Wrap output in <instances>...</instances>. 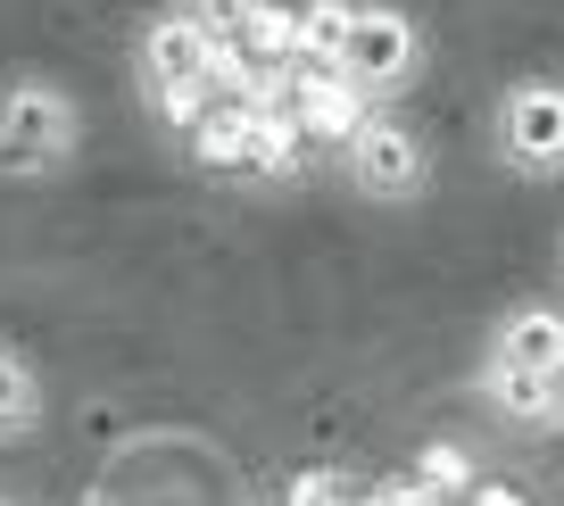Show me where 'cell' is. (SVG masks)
<instances>
[{
    "mask_svg": "<svg viewBox=\"0 0 564 506\" xmlns=\"http://www.w3.org/2000/svg\"><path fill=\"white\" fill-rule=\"evenodd\" d=\"M465 506H531V498L514 482H474V489H465Z\"/></svg>",
    "mask_w": 564,
    "mask_h": 506,
    "instance_id": "ac0fdd59",
    "label": "cell"
},
{
    "mask_svg": "<svg viewBox=\"0 0 564 506\" xmlns=\"http://www.w3.org/2000/svg\"><path fill=\"white\" fill-rule=\"evenodd\" d=\"M183 9L199 18V34H208V42H232L249 18H258V0H183Z\"/></svg>",
    "mask_w": 564,
    "mask_h": 506,
    "instance_id": "2e32d148",
    "label": "cell"
},
{
    "mask_svg": "<svg viewBox=\"0 0 564 506\" xmlns=\"http://www.w3.org/2000/svg\"><path fill=\"white\" fill-rule=\"evenodd\" d=\"M42 416H51V383H42V366L0 332V449L25 432H42Z\"/></svg>",
    "mask_w": 564,
    "mask_h": 506,
    "instance_id": "9c48e42d",
    "label": "cell"
},
{
    "mask_svg": "<svg viewBox=\"0 0 564 506\" xmlns=\"http://www.w3.org/2000/svg\"><path fill=\"white\" fill-rule=\"evenodd\" d=\"M133 75H141V100H150V117L159 125H192L199 108L216 100V42L199 34L192 9H159V18H141L133 34Z\"/></svg>",
    "mask_w": 564,
    "mask_h": 506,
    "instance_id": "7a4b0ae2",
    "label": "cell"
},
{
    "mask_svg": "<svg viewBox=\"0 0 564 506\" xmlns=\"http://www.w3.org/2000/svg\"><path fill=\"white\" fill-rule=\"evenodd\" d=\"M357 0H300L291 9V67H333Z\"/></svg>",
    "mask_w": 564,
    "mask_h": 506,
    "instance_id": "7c38bea8",
    "label": "cell"
},
{
    "mask_svg": "<svg viewBox=\"0 0 564 506\" xmlns=\"http://www.w3.org/2000/svg\"><path fill=\"white\" fill-rule=\"evenodd\" d=\"M540 383H547V432H564V357L540 374Z\"/></svg>",
    "mask_w": 564,
    "mask_h": 506,
    "instance_id": "d6986e66",
    "label": "cell"
},
{
    "mask_svg": "<svg viewBox=\"0 0 564 506\" xmlns=\"http://www.w3.org/2000/svg\"><path fill=\"white\" fill-rule=\"evenodd\" d=\"M0 506H18V498H0Z\"/></svg>",
    "mask_w": 564,
    "mask_h": 506,
    "instance_id": "7402d4cb",
    "label": "cell"
},
{
    "mask_svg": "<svg viewBox=\"0 0 564 506\" xmlns=\"http://www.w3.org/2000/svg\"><path fill=\"white\" fill-rule=\"evenodd\" d=\"M307 166H316V150H307L300 117H291V108H249V125H241V183H300Z\"/></svg>",
    "mask_w": 564,
    "mask_h": 506,
    "instance_id": "52a82bcc",
    "label": "cell"
},
{
    "mask_svg": "<svg viewBox=\"0 0 564 506\" xmlns=\"http://www.w3.org/2000/svg\"><path fill=\"white\" fill-rule=\"evenodd\" d=\"M474 399L490 407L498 423H514V432H547V383L523 366H498V357H481L474 366Z\"/></svg>",
    "mask_w": 564,
    "mask_h": 506,
    "instance_id": "30bf717a",
    "label": "cell"
},
{
    "mask_svg": "<svg viewBox=\"0 0 564 506\" xmlns=\"http://www.w3.org/2000/svg\"><path fill=\"white\" fill-rule=\"evenodd\" d=\"M349 506H357V498H349Z\"/></svg>",
    "mask_w": 564,
    "mask_h": 506,
    "instance_id": "cb8c5ba5",
    "label": "cell"
},
{
    "mask_svg": "<svg viewBox=\"0 0 564 506\" xmlns=\"http://www.w3.org/2000/svg\"><path fill=\"white\" fill-rule=\"evenodd\" d=\"M265 506H274V498H265Z\"/></svg>",
    "mask_w": 564,
    "mask_h": 506,
    "instance_id": "603a6c76",
    "label": "cell"
},
{
    "mask_svg": "<svg viewBox=\"0 0 564 506\" xmlns=\"http://www.w3.org/2000/svg\"><path fill=\"white\" fill-rule=\"evenodd\" d=\"M423 58H432V51H423V25L406 18L399 0H357L333 67L349 75V84L366 91V100H399V91H415Z\"/></svg>",
    "mask_w": 564,
    "mask_h": 506,
    "instance_id": "5b68a950",
    "label": "cell"
},
{
    "mask_svg": "<svg viewBox=\"0 0 564 506\" xmlns=\"http://www.w3.org/2000/svg\"><path fill=\"white\" fill-rule=\"evenodd\" d=\"M481 357L523 366V374H547L564 357V308H556V299H523V308H507L490 324V349H481Z\"/></svg>",
    "mask_w": 564,
    "mask_h": 506,
    "instance_id": "ba28073f",
    "label": "cell"
},
{
    "mask_svg": "<svg viewBox=\"0 0 564 506\" xmlns=\"http://www.w3.org/2000/svg\"><path fill=\"white\" fill-rule=\"evenodd\" d=\"M406 473H415V482L423 489H432V498H465V489H474L481 482V465H474V449H457V440H423V449H415V465H406Z\"/></svg>",
    "mask_w": 564,
    "mask_h": 506,
    "instance_id": "4fadbf2b",
    "label": "cell"
},
{
    "mask_svg": "<svg viewBox=\"0 0 564 506\" xmlns=\"http://www.w3.org/2000/svg\"><path fill=\"white\" fill-rule=\"evenodd\" d=\"M556 282H564V233H556Z\"/></svg>",
    "mask_w": 564,
    "mask_h": 506,
    "instance_id": "44dd1931",
    "label": "cell"
},
{
    "mask_svg": "<svg viewBox=\"0 0 564 506\" xmlns=\"http://www.w3.org/2000/svg\"><path fill=\"white\" fill-rule=\"evenodd\" d=\"M333 166H340V183H349L357 200H373V208H415V200L432 192V150H423V133L390 100H373L366 117H357V133L333 150Z\"/></svg>",
    "mask_w": 564,
    "mask_h": 506,
    "instance_id": "3957f363",
    "label": "cell"
},
{
    "mask_svg": "<svg viewBox=\"0 0 564 506\" xmlns=\"http://www.w3.org/2000/svg\"><path fill=\"white\" fill-rule=\"evenodd\" d=\"M366 91L349 84L340 67H291V117H300V133H307V150L316 158H333L340 141L357 133V117H366Z\"/></svg>",
    "mask_w": 564,
    "mask_h": 506,
    "instance_id": "8992f818",
    "label": "cell"
},
{
    "mask_svg": "<svg viewBox=\"0 0 564 506\" xmlns=\"http://www.w3.org/2000/svg\"><path fill=\"white\" fill-rule=\"evenodd\" d=\"M357 506H441V498H432L415 473H373V482L357 489Z\"/></svg>",
    "mask_w": 564,
    "mask_h": 506,
    "instance_id": "e0dca14e",
    "label": "cell"
},
{
    "mask_svg": "<svg viewBox=\"0 0 564 506\" xmlns=\"http://www.w3.org/2000/svg\"><path fill=\"white\" fill-rule=\"evenodd\" d=\"M490 150L514 183H564V84L514 75L490 108Z\"/></svg>",
    "mask_w": 564,
    "mask_h": 506,
    "instance_id": "277c9868",
    "label": "cell"
},
{
    "mask_svg": "<svg viewBox=\"0 0 564 506\" xmlns=\"http://www.w3.org/2000/svg\"><path fill=\"white\" fill-rule=\"evenodd\" d=\"M349 498H357V482L333 473V465H307V473H291V482L274 489V506H349Z\"/></svg>",
    "mask_w": 564,
    "mask_h": 506,
    "instance_id": "9a60e30c",
    "label": "cell"
},
{
    "mask_svg": "<svg viewBox=\"0 0 564 506\" xmlns=\"http://www.w3.org/2000/svg\"><path fill=\"white\" fill-rule=\"evenodd\" d=\"M75 506H133V498H108V489H84Z\"/></svg>",
    "mask_w": 564,
    "mask_h": 506,
    "instance_id": "ffe728a7",
    "label": "cell"
},
{
    "mask_svg": "<svg viewBox=\"0 0 564 506\" xmlns=\"http://www.w3.org/2000/svg\"><path fill=\"white\" fill-rule=\"evenodd\" d=\"M241 125H249L241 100H208L192 125H183V150H192L199 175H241Z\"/></svg>",
    "mask_w": 564,
    "mask_h": 506,
    "instance_id": "8fae6325",
    "label": "cell"
},
{
    "mask_svg": "<svg viewBox=\"0 0 564 506\" xmlns=\"http://www.w3.org/2000/svg\"><path fill=\"white\" fill-rule=\"evenodd\" d=\"M232 51L249 67H291V0H258V18L232 34Z\"/></svg>",
    "mask_w": 564,
    "mask_h": 506,
    "instance_id": "5bb4252c",
    "label": "cell"
},
{
    "mask_svg": "<svg viewBox=\"0 0 564 506\" xmlns=\"http://www.w3.org/2000/svg\"><path fill=\"white\" fill-rule=\"evenodd\" d=\"M84 158V100L58 75H0V175L51 183Z\"/></svg>",
    "mask_w": 564,
    "mask_h": 506,
    "instance_id": "6da1fadb",
    "label": "cell"
}]
</instances>
